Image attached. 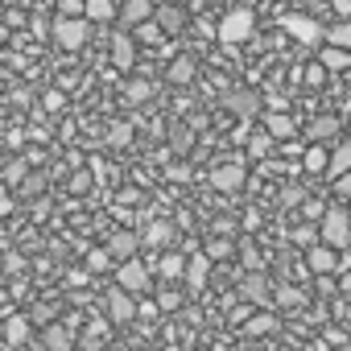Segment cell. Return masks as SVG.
Wrapping results in <instances>:
<instances>
[{
    "mask_svg": "<svg viewBox=\"0 0 351 351\" xmlns=\"http://www.w3.org/2000/svg\"><path fill=\"white\" fill-rule=\"evenodd\" d=\"M223 104H228V112H236L244 124H252V120H256V112H261V99H256L252 91H232Z\"/></svg>",
    "mask_w": 351,
    "mask_h": 351,
    "instance_id": "14",
    "label": "cell"
},
{
    "mask_svg": "<svg viewBox=\"0 0 351 351\" xmlns=\"http://www.w3.org/2000/svg\"><path fill=\"white\" fill-rule=\"evenodd\" d=\"M112 261H116V256H112L108 248H91V252H87V269H91V273H104V269H112Z\"/></svg>",
    "mask_w": 351,
    "mask_h": 351,
    "instance_id": "38",
    "label": "cell"
},
{
    "mask_svg": "<svg viewBox=\"0 0 351 351\" xmlns=\"http://www.w3.org/2000/svg\"><path fill=\"white\" fill-rule=\"evenodd\" d=\"M207 277H211V256H207V252L191 256V261H186V277H182V281H186L191 289H203V285H207Z\"/></svg>",
    "mask_w": 351,
    "mask_h": 351,
    "instance_id": "19",
    "label": "cell"
},
{
    "mask_svg": "<svg viewBox=\"0 0 351 351\" xmlns=\"http://www.w3.org/2000/svg\"><path fill=\"white\" fill-rule=\"evenodd\" d=\"M58 17H87V0H58Z\"/></svg>",
    "mask_w": 351,
    "mask_h": 351,
    "instance_id": "43",
    "label": "cell"
},
{
    "mask_svg": "<svg viewBox=\"0 0 351 351\" xmlns=\"http://www.w3.org/2000/svg\"><path fill=\"white\" fill-rule=\"evenodd\" d=\"M281 203H285V207H298V203H306V195H302V191H293V186H289V191H285V195H281Z\"/></svg>",
    "mask_w": 351,
    "mask_h": 351,
    "instance_id": "49",
    "label": "cell"
},
{
    "mask_svg": "<svg viewBox=\"0 0 351 351\" xmlns=\"http://www.w3.org/2000/svg\"><path fill=\"white\" fill-rule=\"evenodd\" d=\"M343 108H347V112H351V95H347V104H343Z\"/></svg>",
    "mask_w": 351,
    "mask_h": 351,
    "instance_id": "57",
    "label": "cell"
},
{
    "mask_svg": "<svg viewBox=\"0 0 351 351\" xmlns=\"http://www.w3.org/2000/svg\"><path fill=\"white\" fill-rule=\"evenodd\" d=\"M207 256H211V261H228V256H236V244H232L228 236H215V240L207 244Z\"/></svg>",
    "mask_w": 351,
    "mask_h": 351,
    "instance_id": "35",
    "label": "cell"
},
{
    "mask_svg": "<svg viewBox=\"0 0 351 351\" xmlns=\"http://www.w3.org/2000/svg\"><path fill=\"white\" fill-rule=\"evenodd\" d=\"M318 62H322L326 71H347V66H351V50H343V46H322Z\"/></svg>",
    "mask_w": 351,
    "mask_h": 351,
    "instance_id": "27",
    "label": "cell"
},
{
    "mask_svg": "<svg viewBox=\"0 0 351 351\" xmlns=\"http://www.w3.org/2000/svg\"><path fill=\"white\" fill-rule=\"evenodd\" d=\"M104 335H108V322H91V326H87V347L104 343Z\"/></svg>",
    "mask_w": 351,
    "mask_h": 351,
    "instance_id": "46",
    "label": "cell"
},
{
    "mask_svg": "<svg viewBox=\"0 0 351 351\" xmlns=\"http://www.w3.org/2000/svg\"><path fill=\"white\" fill-rule=\"evenodd\" d=\"M128 141H132V124H128V120H116V124L108 128V145H112V149H124Z\"/></svg>",
    "mask_w": 351,
    "mask_h": 351,
    "instance_id": "33",
    "label": "cell"
},
{
    "mask_svg": "<svg viewBox=\"0 0 351 351\" xmlns=\"http://www.w3.org/2000/svg\"><path fill=\"white\" fill-rule=\"evenodd\" d=\"M136 314H141L136 293H128V289H120V285H116V289H108V318H112V322H120V326H124V322H132Z\"/></svg>",
    "mask_w": 351,
    "mask_h": 351,
    "instance_id": "7",
    "label": "cell"
},
{
    "mask_svg": "<svg viewBox=\"0 0 351 351\" xmlns=\"http://www.w3.org/2000/svg\"><path fill=\"white\" fill-rule=\"evenodd\" d=\"M339 128H343V124H339V116H314V120L306 124V136H310L314 145H322V141H326V136H335Z\"/></svg>",
    "mask_w": 351,
    "mask_h": 351,
    "instance_id": "24",
    "label": "cell"
},
{
    "mask_svg": "<svg viewBox=\"0 0 351 351\" xmlns=\"http://www.w3.org/2000/svg\"><path fill=\"white\" fill-rule=\"evenodd\" d=\"M318 228H322V244H330V248H351V215L343 211V207H326V215L318 219Z\"/></svg>",
    "mask_w": 351,
    "mask_h": 351,
    "instance_id": "3",
    "label": "cell"
},
{
    "mask_svg": "<svg viewBox=\"0 0 351 351\" xmlns=\"http://www.w3.org/2000/svg\"><path fill=\"white\" fill-rule=\"evenodd\" d=\"M29 318H34V322H46V326H50V318H54V306H34V310H29Z\"/></svg>",
    "mask_w": 351,
    "mask_h": 351,
    "instance_id": "47",
    "label": "cell"
},
{
    "mask_svg": "<svg viewBox=\"0 0 351 351\" xmlns=\"http://www.w3.org/2000/svg\"><path fill=\"white\" fill-rule=\"evenodd\" d=\"M141 244H145V240H141L132 228H116V232H108V252L116 256V265H120V261H132Z\"/></svg>",
    "mask_w": 351,
    "mask_h": 351,
    "instance_id": "8",
    "label": "cell"
},
{
    "mask_svg": "<svg viewBox=\"0 0 351 351\" xmlns=\"http://www.w3.org/2000/svg\"><path fill=\"white\" fill-rule=\"evenodd\" d=\"M273 145H277V136H273L269 128H252V136H248L244 153H248V161H265V157L273 153Z\"/></svg>",
    "mask_w": 351,
    "mask_h": 351,
    "instance_id": "17",
    "label": "cell"
},
{
    "mask_svg": "<svg viewBox=\"0 0 351 351\" xmlns=\"http://www.w3.org/2000/svg\"><path fill=\"white\" fill-rule=\"evenodd\" d=\"M132 38H136V42H161V38H165V29H161V25H157V17H153V21L136 25V29H132Z\"/></svg>",
    "mask_w": 351,
    "mask_h": 351,
    "instance_id": "37",
    "label": "cell"
},
{
    "mask_svg": "<svg viewBox=\"0 0 351 351\" xmlns=\"http://www.w3.org/2000/svg\"><path fill=\"white\" fill-rule=\"evenodd\" d=\"M91 182H95V173L75 169V173H71V195H87V191H91Z\"/></svg>",
    "mask_w": 351,
    "mask_h": 351,
    "instance_id": "41",
    "label": "cell"
},
{
    "mask_svg": "<svg viewBox=\"0 0 351 351\" xmlns=\"http://www.w3.org/2000/svg\"><path fill=\"white\" fill-rule=\"evenodd\" d=\"M335 195L351 199V173H343V178H335Z\"/></svg>",
    "mask_w": 351,
    "mask_h": 351,
    "instance_id": "48",
    "label": "cell"
},
{
    "mask_svg": "<svg viewBox=\"0 0 351 351\" xmlns=\"http://www.w3.org/2000/svg\"><path fill=\"white\" fill-rule=\"evenodd\" d=\"M273 330H281V318H277V314H269V310H261V314H248V318H244V335H252V339L273 335Z\"/></svg>",
    "mask_w": 351,
    "mask_h": 351,
    "instance_id": "20",
    "label": "cell"
},
{
    "mask_svg": "<svg viewBox=\"0 0 351 351\" xmlns=\"http://www.w3.org/2000/svg\"><path fill=\"white\" fill-rule=\"evenodd\" d=\"M112 17H120L116 0H87V21H91V25H108Z\"/></svg>",
    "mask_w": 351,
    "mask_h": 351,
    "instance_id": "25",
    "label": "cell"
},
{
    "mask_svg": "<svg viewBox=\"0 0 351 351\" xmlns=\"http://www.w3.org/2000/svg\"><path fill=\"white\" fill-rule=\"evenodd\" d=\"M46 186H50L46 169H34L29 178H25V186H21V195H25V199H42V195H46Z\"/></svg>",
    "mask_w": 351,
    "mask_h": 351,
    "instance_id": "31",
    "label": "cell"
},
{
    "mask_svg": "<svg viewBox=\"0 0 351 351\" xmlns=\"http://www.w3.org/2000/svg\"><path fill=\"white\" fill-rule=\"evenodd\" d=\"M330 9H335L339 17H351V0H330Z\"/></svg>",
    "mask_w": 351,
    "mask_h": 351,
    "instance_id": "54",
    "label": "cell"
},
{
    "mask_svg": "<svg viewBox=\"0 0 351 351\" xmlns=\"http://www.w3.org/2000/svg\"><path fill=\"white\" fill-rule=\"evenodd\" d=\"M42 108H46V112H62V108H66V95H62L58 87H50V91L42 95Z\"/></svg>",
    "mask_w": 351,
    "mask_h": 351,
    "instance_id": "44",
    "label": "cell"
},
{
    "mask_svg": "<svg viewBox=\"0 0 351 351\" xmlns=\"http://www.w3.org/2000/svg\"><path fill=\"white\" fill-rule=\"evenodd\" d=\"M112 66L132 71L136 66V38L132 34H112Z\"/></svg>",
    "mask_w": 351,
    "mask_h": 351,
    "instance_id": "10",
    "label": "cell"
},
{
    "mask_svg": "<svg viewBox=\"0 0 351 351\" xmlns=\"http://www.w3.org/2000/svg\"><path fill=\"white\" fill-rule=\"evenodd\" d=\"M326 75H330V71H326L322 62H310V66L302 71V83H306V87H322V83H326Z\"/></svg>",
    "mask_w": 351,
    "mask_h": 351,
    "instance_id": "39",
    "label": "cell"
},
{
    "mask_svg": "<svg viewBox=\"0 0 351 351\" xmlns=\"http://www.w3.org/2000/svg\"><path fill=\"white\" fill-rule=\"evenodd\" d=\"M281 29H285L298 46H322V42H326V29H322L314 17H306V13H289V17H281Z\"/></svg>",
    "mask_w": 351,
    "mask_h": 351,
    "instance_id": "5",
    "label": "cell"
},
{
    "mask_svg": "<svg viewBox=\"0 0 351 351\" xmlns=\"http://www.w3.org/2000/svg\"><path fill=\"white\" fill-rule=\"evenodd\" d=\"M293 244H302V248H314V244H322V228H314V223H302V228L293 232Z\"/></svg>",
    "mask_w": 351,
    "mask_h": 351,
    "instance_id": "34",
    "label": "cell"
},
{
    "mask_svg": "<svg viewBox=\"0 0 351 351\" xmlns=\"http://www.w3.org/2000/svg\"><path fill=\"white\" fill-rule=\"evenodd\" d=\"M54 46L58 50H66V54H75V50H83L87 46V38H91V21L87 17H54Z\"/></svg>",
    "mask_w": 351,
    "mask_h": 351,
    "instance_id": "1",
    "label": "cell"
},
{
    "mask_svg": "<svg viewBox=\"0 0 351 351\" xmlns=\"http://www.w3.org/2000/svg\"><path fill=\"white\" fill-rule=\"evenodd\" d=\"M165 5H186V0H165Z\"/></svg>",
    "mask_w": 351,
    "mask_h": 351,
    "instance_id": "56",
    "label": "cell"
},
{
    "mask_svg": "<svg viewBox=\"0 0 351 351\" xmlns=\"http://www.w3.org/2000/svg\"><path fill=\"white\" fill-rule=\"evenodd\" d=\"M153 17H157V5H153V0H124V5H120V21H124L128 29L153 21Z\"/></svg>",
    "mask_w": 351,
    "mask_h": 351,
    "instance_id": "12",
    "label": "cell"
},
{
    "mask_svg": "<svg viewBox=\"0 0 351 351\" xmlns=\"http://www.w3.org/2000/svg\"><path fill=\"white\" fill-rule=\"evenodd\" d=\"M165 178L182 186V182H191V178H195V169H191V165H182V161H173V165H165Z\"/></svg>",
    "mask_w": 351,
    "mask_h": 351,
    "instance_id": "40",
    "label": "cell"
},
{
    "mask_svg": "<svg viewBox=\"0 0 351 351\" xmlns=\"http://www.w3.org/2000/svg\"><path fill=\"white\" fill-rule=\"evenodd\" d=\"M211 232H215V236H228V232H236V223H232V219H215Z\"/></svg>",
    "mask_w": 351,
    "mask_h": 351,
    "instance_id": "51",
    "label": "cell"
},
{
    "mask_svg": "<svg viewBox=\"0 0 351 351\" xmlns=\"http://www.w3.org/2000/svg\"><path fill=\"white\" fill-rule=\"evenodd\" d=\"M261 228V211H244V232H256Z\"/></svg>",
    "mask_w": 351,
    "mask_h": 351,
    "instance_id": "50",
    "label": "cell"
},
{
    "mask_svg": "<svg viewBox=\"0 0 351 351\" xmlns=\"http://www.w3.org/2000/svg\"><path fill=\"white\" fill-rule=\"evenodd\" d=\"M252 29H256L252 9H232V13L219 21V42H223V46H244V42L252 38Z\"/></svg>",
    "mask_w": 351,
    "mask_h": 351,
    "instance_id": "4",
    "label": "cell"
},
{
    "mask_svg": "<svg viewBox=\"0 0 351 351\" xmlns=\"http://www.w3.org/2000/svg\"><path fill=\"white\" fill-rule=\"evenodd\" d=\"M277 302H281V306H298V302H302V293H298L293 285H281V289H277Z\"/></svg>",
    "mask_w": 351,
    "mask_h": 351,
    "instance_id": "45",
    "label": "cell"
},
{
    "mask_svg": "<svg viewBox=\"0 0 351 351\" xmlns=\"http://www.w3.org/2000/svg\"><path fill=\"white\" fill-rule=\"evenodd\" d=\"M165 79H169L173 87H191V83L199 79V62H195L191 54H178V58L165 66Z\"/></svg>",
    "mask_w": 351,
    "mask_h": 351,
    "instance_id": "11",
    "label": "cell"
},
{
    "mask_svg": "<svg viewBox=\"0 0 351 351\" xmlns=\"http://www.w3.org/2000/svg\"><path fill=\"white\" fill-rule=\"evenodd\" d=\"M169 236H173V228H169V223H161V219H157V223H149V228L141 232L145 248H165V244H169Z\"/></svg>",
    "mask_w": 351,
    "mask_h": 351,
    "instance_id": "28",
    "label": "cell"
},
{
    "mask_svg": "<svg viewBox=\"0 0 351 351\" xmlns=\"http://www.w3.org/2000/svg\"><path fill=\"white\" fill-rule=\"evenodd\" d=\"M248 153L244 157H228V161H219L215 169H211V186L219 191V195H240L244 191V182H248Z\"/></svg>",
    "mask_w": 351,
    "mask_h": 351,
    "instance_id": "2",
    "label": "cell"
},
{
    "mask_svg": "<svg viewBox=\"0 0 351 351\" xmlns=\"http://www.w3.org/2000/svg\"><path fill=\"white\" fill-rule=\"evenodd\" d=\"M343 289H351V273H347V277H343Z\"/></svg>",
    "mask_w": 351,
    "mask_h": 351,
    "instance_id": "55",
    "label": "cell"
},
{
    "mask_svg": "<svg viewBox=\"0 0 351 351\" xmlns=\"http://www.w3.org/2000/svg\"><path fill=\"white\" fill-rule=\"evenodd\" d=\"M186 261H191V256H182V252H161V261H157L161 281H178V277H186Z\"/></svg>",
    "mask_w": 351,
    "mask_h": 351,
    "instance_id": "21",
    "label": "cell"
},
{
    "mask_svg": "<svg viewBox=\"0 0 351 351\" xmlns=\"http://www.w3.org/2000/svg\"><path fill=\"white\" fill-rule=\"evenodd\" d=\"M34 173V165L29 161H9V169H5V182L9 186H25V178Z\"/></svg>",
    "mask_w": 351,
    "mask_h": 351,
    "instance_id": "32",
    "label": "cell"
},
{
    "mask_svg": "<svg viewBox=\"0 0 351 351\" xmlns=\"http://www.w3.org/2000/svg\"><path fill=\"white\" fill-rule=\"evenodd\" d=\"M343 173H351V141L335 145V153H330V173H326V178L335 182V178H343Z\"/></svg>",
    "mask_w": 351,
    "mask_h": 351,
    "instance_id": "26",
    "label": "cell"
},
{
    "mask_svg": "<svg viewBox=\"0 0 351 351\" xmlns=\"http://www.w3.org/2000/svg\"><path fill=\"white\" fill-rule=\"evenodd\" d=\"M265 128H269L277 141H289V136L298 132V124H293V116H289V112H265Z\"/></svg>",
    "mask_w": 351,
    "mask_h": 351,
    "instance_id": "23",
    "label": "cell"
},
{
    "mask_svg": "<svg viewBox=\"0 0 351 351\" xmlns=\"http://www.w3.org/2000/svg\"><path fill=\"white\" fill-rule=\"evenodd\" d=\"M191 145V132L186 128H173V149H186Z\"/></svg>",
    "mask_w": 351,
    "mask_h": 351,
    "instance_id": "52",
    "label": "cell"
},
{
    "mask_svg": "<svg viewBox=\"0 0 351 351\" xmlns=\"http://www.w3.org/2000/svg\"><path fill=\"white\" fill-rule=\"evenodd\" d=\"M302 169L306 173H330V149L326 145H310L302 153Z\"/></svg>",
    "mask_w": 351,
    "mask_h": 351,
    "instance_id": "22",
    "label": "cell"
},
{
    "mask_svg": "<svg viewBox=\"0 0 351 351\" xmlns=\"http://www.w3.org/2000/svg\"><path fill=\"white\" fill-rule=\"evenodd\" d=\"M29 330H34V318H29V314H9V318H5V339H9V347L29 343Z\"/></svg>",
    "mask_w": 351,
    "mask_h": 351,
    "instance_id": "18",
    "label": "cell"
},
{
    "mask_svg": "<svg viewBox=\"0 0 351 351\" xmlns=\"http://www.w3.org/2000/svg\"><path fill=\"white\" fill-rule=\"evenodd\" d=\"M326 46H343V50H351V17H343L339 25L326 29Z\"/></svg>",
    "mask_w": 351,
    "mask_h": 351,
    "instance_id": "30",
    "label": "cell"
},
{
    "mask_svg": "<svg viewBox=\"0 0 351 351\" xmlns=\"http://www.w3.org/2000/svg\"><path fill=\"white\" fill-rule=\"evenodd\" d=\"M157 306H161V314H173V310H182V293H173V289H161V293H157Z\"/></svg>",
    "mask_w": 351,
    "mask_h": 351,
    "instance_id": "42",
    "label": "cell"
},
{
    "mask_svg": "<svg viewBox=\"0 0 351 351\" xmlns=\"http://www.w3.org/2000/svg\"><path fill=\"white\" fill-rule=\"evenodd\" d=\"M46 215H50V199H38L34 203V219H46Z\"/></svg>",
    "mask_w": 351,
    "mask_h": 351,
    "instance_id": "53",
    "label": "cell"
},
{
    "mask_svg": "<svg viewBox=\"0 0 351 351\" xmlns=\"http://www.w3.org/2000/svg\"><path fill=\"white\" fill-rule=\"evenodd\" d=\"M240 293H244L252 306H265V302H269V293H273V285H269V277H265V273H248V277L240 281Z\"/></svg>",
    "mask_w": 351,
    "mask_h": 351,
    "instance_id": "15",
    "label": "cell"
},
{
    "mask_svg": "<svg viewBox=\"0 0 351 351\" xmlns=\"http://www.w3.org/2000/svg\"><path fill=\"white\" fill-rule=\"evenodd\" d=\"M306 269H310L314 277H330V273L339 269V248H330V244H314V248L306 252Z\"/></svg>",
    "mask_w": 351,
    "mask_h": 351,
    "instance_id": "9",
    "label": "cell"
},
{
    "mask_svg": "<svg viewBox=\"0 0 351 351\" xmlns=\"http://www.w3.org/2000/svg\"><path fill=\"white\" fill-rule=\"evenodd\" d=\"M42 347H46V351H71V347H75V330L62 326V322H50V326L42 330Z\"/></svg>",
    "mask_w": 351,
    "mask_h": 351,
    "instance_id": "16",
    "label": "cell"
},
{
    "mask_svg": "<svg viewBox=\"0 0 351 351\" xmlns=\"http://www.w3.org/2000/svg\"><path fill=\"white\" fill-rule=\"evenodd\" d=\"M240 261L248 273H265V256L256 252V244H240Z\"/></svg>",
    "mask_w": 351,
    "mask_h": 351,
    "instance_id": "36",
    "label": "cell"
},
{
    "mask_svg": "<svg viewBox=\"0 0 351 351\" xmlns=\"http://www.w3.org/2000/svg\"><path fill=\"white\" fill-rule=\"evenodd\" d=\"M124 99L149 104V99H153V83H149V79H128V83H124Z\"/></svg>",
    "mask_w": 351,
    "mask_h": 351,
    "instance_id": "29",
    "label": "cell"
},
{
    "mask_svg": "<svg viewBox=\"0 0 351 351\" xmlns=\"http://www.w3.org/2000/svg\"><path fill=\"white\" fill-rule=\"evenodd\" d=\"M116 285L128 289V293H145V289L153 285V273H149V265H141V261L132 256V261H120V265H116Z\"/></svg>",
    "mask_w": 351,
    "mask_h": 351,
    "instance_id": "6",
    "label": "cell"
},
{
    "mask_svg": "<svg viewBox=\"0 0 351 351\" xmlns=\"http://www.w3.org/2000/svg\"><path fill=\"white\" fill-rule=\"evenodd\" d=\"M157 25L165 29V38H178L182 29H186V13H182V5H157Z\"/></svg>",
    "mask_w": 351,
    "mask_h": 351,
    "instance_id": "13",
    "label": "cell"
}]
</instances>
